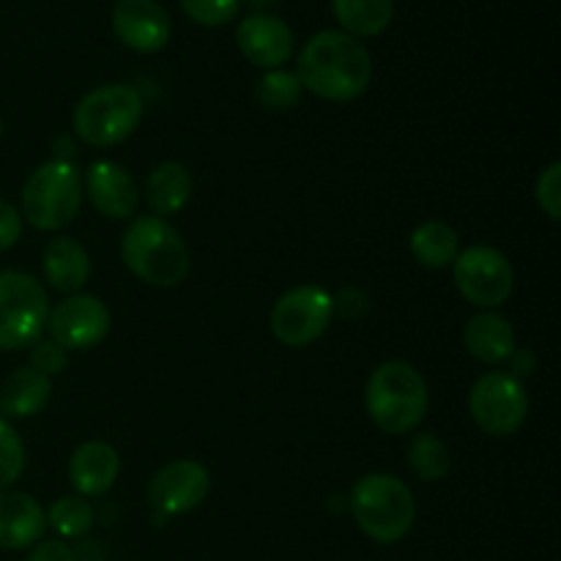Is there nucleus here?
<instances>
[{"instance_id":"17","label":"nucleus","mask_w":561,"mask_h":561,"mask_svg":"<svg viewBox=\"0 0 561 561\" xmlns=\"http://www.w3.org/2000/svg\"><path fill=\"white\" fill-rule=\"evenodd\" d=\"M121 471V458L107 442H85L75 449L69 463L71 488L85 496H102L115 485Z\"/></svg>"},{"instance_id":"28","label":"nucleus","mask_w":561,"mask_h":561,"mask_svg":"<svg viewBox=\"0 0 561 561\" xmlns=\"http://www.w3.org/2000/svg\"><path fill=\"white\" fill-rule=\"evenodd\" d=\"M241 0H181V9L206 27L228 25L236 14H239Z\"/></svg>"},{"instance_id":"22","label":"nucleus","mask_w":561,"mask_h":561,"mask_svg":"<svg viewBox=\"0 0 561 561\" xmlns=\"http://www.w3.org/2000/svg\"><path fill=\"white\" fill-rule=\"evenodd\" d=\"M411 255L416 257V263L425 268H447L453 266L455 257H458V233L449 228L447 222H422L420 228L411 233Z\"/></svg>"},{"instance_id":"1","label":"nucleus","mask_w":561,"mask_h":561,"mask_svg":"<svg viewBox=\"0 0 561 561\" xmlns=\"http://www.w3.org/2000/svg\"><path fill=\"white\" fill-rule=\"evenodd\" d=\"M296 77L327 102H354L370 85L373 60L365 44L348 33L321 31L301 47Z\"/></svg>"},{"instance_id":"3","label":"nucleus","mask_w":561,"mask_h":561,"mask_svg":"<svg viewBox=\"0 0 561 561\" xmlns=\"http://www.w3.org/2000/svg\"><path fill=\"white\" fill-rule=\"evenodd\" d=\"M365 403L378 431L403 436L425 420L431 394L422 373L409 362H383L370 373Z\"/></svg>"},{"instance_id":"19","label":"nucleus","mask_w":561,"mask_h":561,"mask_svg":"<svg viewBox=\"0 0 561 561\" xmlns=\"http://www.w3.org/2000/svg\"><path fill=\"white\" fill-rule=\"evenodd\" d=\"M463 340L469 354L474 356V359L485 362V365L507 362L510 356H513V351L518 348L513 323L493 310L477 312V316L466 323Z\"/></svg>"},{"instance_id":"31","label":"nucleus","mask_w":561,"mask_h":561,"mask_svg":"<svg viewBox=\"0 0 561 561\" xmlns=\"http://www.w3.org/2000/svg\"><path fill=\"white\" fill-rule=\"evenodd\" d=\"M22 233V214L16 211L14 203L0 197V252L11 250L20 241Z\"/></svg>"},{"instance_id":"21","label":"nucleus","mask_w":561,"mask_h":561,"mask_svg":"<svg viewBox=\"0 0 561 561\" xmlns=\"http://www.w3.org/2000/svg\"><path fill=\"white\" fill-rule=\"evenodd\" d=\"M192 197V175L181 162H162L151 170L146 181V203L153 217L179 214Z\"/></svg>"},{"instance_id":"29","label":"nucleus","mask_w":561,"mask_h":561,"mask_svg":"<svg viewBox=\"0 0 561 561\" xmlns=\"http://www.w3.org/2000/svg\"><path fill=\"white\" fill-rule=\"evenodd\" d=\"M537 203H540L542 211L559 222L561 219V164L553 162L548 164L546 173L537 181Z\"/></svg>"},{"instance_id":"30","label":"nucleus","mask_w":561,"mask_h":561,"mask_svg":"<svg viewBox=\"0 0 561 561\" xmlns=\"http://www.w3.org/2000/svg\"><path fill=\"white\" fill-rule=\"evenodd\" d=\"M66 365H69V354L55 340H36L31 345L33 370L44 373V376H55V373H64Z\"/></svg>"},{"instance_id":"18","label":"nucleus","mask_w":561,"mask_h":561,"mask_svg":"<svg viewBox=\"0 0 561 561\" xmlns=\"http://www.w3.org/2000/svg\"><path fill=\"white\" fill-rule=\"evenodd\" d=\"M44 277L53 285L58 294L75 296L80 294L82 285L91 277V257H88L85 247L80 241L69 239V236H58L44 250Z\"/></svg>"},{"instance_id":"16","label":"nucleus","mask_w":561,"mask_h":561,"mask_svg":"<svg viewBox=\"0 0 561 561\" xmlns=\"http://www.w3.org/2000/svg\"><path fill=\"white\" fill-rule=\"evenodd\" d=\"M47 529L42 504L22 491H0V548L22 551L36 546Z\"/></svg>"},{"instance_id":"33","label":"nucleus","mask_w":561,"mask_h":561,"mask_svg":"<svg viewBox=\"0 0 561 561\" xmlns=\"http://www.w3.org/2000/svg\"><path fill=\"white\" fill-rule=\"evenodd\" d=\"M274 3H277V0H250L252 9H257V11H261V9H268V5H274Z\"/></svg>"},{"instance_id":"11","label":"nucleus","mask_w":561,"mask_h":561,"mask_svg":"<svg viewBox=\"0 0 561 561\" xmlns=\"http://www.w3.org/2000/svg\"><path fill=\"white\" fill-rule=\"evenodd\" d=\"M208 491H211V474L206 466L184 458L162 466L153 474L148 502H151L157 518H173V515H186L201 507Z\"/></svg>"},{"instance_id":"8","label":"nucleus","mask_w":561,"mask_h":561,"mask_svg":"<svg viewBox=\"0 0 561 561\" xmlns=\"http://www.w3.org/2000/svg\"><path fill=\"white\" fill-rule=\"evenodd\" d=\"M469 411L474 425L488 436H513L529 416V398L520 378L510 373H485L471 387Z\"/></svg>"},{"instance_id":"7","label":"nucleus","mask_w":561,"mask_h":561,"mask_svg":"<svg viewBox=\"0 0 561 561\" xmlns=\"http://www.w3.org/2000/svg\"><path fill=\"white\" fill-rule=\"evenodd\" d=\"M49 299L42 283L25 272H0V351L31 348L42 340Z\"/></svg>"},{"instance_id":"10","label":"nucleus","mask_w":561,"mask_h":561,"mask_svg":"<svg viewBox=\"0 0 561 561\" xmlns=\"http://www.w3.org/2000/svg\"><path fill=\"white\" fill-rule=\"evenodd\" d=\"M334 316V299L318 285H299L285 290L272 307L268 327L283 345L301 348L321 337Z\"/></svg>"},{"instance_id":"20","label":"nucleus","mask_w":561,"mask_h":561,"mask_svg":"<svg viewBox=\"0 0 561 561\" xmlns=\"http://www.w3.org/2000/svg\"><path fill=\"white\" fill-rule=\"evenodd\" d=\"M53 381L33 367H20L0 389V420H27L49 403Z\"/></svg>"},{"instance_id":"9","label":"nucleus","mask_w":561,"mask_h":561,"mask_svg":"<svg viewBox=\"0 0 561 561\" xmlns=\"http://www.w3.org/2000/svg\"><path fill=\"white\" fill-rule=\"evenodd\" d=\"M453 277L460 296L480 310H496L513 296V263L496 247H469L453 263Z\"/></svg>"},{"instance_id":"2","label":"nucleus","mask_w":561,"mask_h":561,"mask_svg":"<svg viewBox=\"0 0 561 561\" xmlns=\"http://www.w3.org/2000/svg\"><path fill=\"white\" fill-rule=\"evenodd\" d=\"M121 257L135 277L157 288H175L192 272L190 247L162 217L131 219L121 239Z\"/></svg>"},{"instance_id":"34","label":"nucleus","mask_w":561,"mask_h":561,"mask_svg":"<svg viewBox=\"0 0 561 561\" xmlns=\"http://www.w3.org/2000/svg\"><path fill=\"white\" fill-rule=\"evenodd\" d=\"M0 135H3V126H0Z\"/></svg>"},{"instance_id":"12","label":"nucleus","mask_w":561,"mask_h":561,"mask_svg":"<svg viewBox=\"0 0 561 561\" xmlns=\"http://www.w3.org/2000/svg\"><path fill=\"white\" fill-rule=\"evenodd\" d=\"M49 340L64 351H88L102 343L110 332V310L91 294L66 296L47 318Z\"/></svg>"},{"instance_id":"32","label":"nucleus","mask_w":561,"mask_h":561,"mask_svg":"<svg viewBox=\"0 0 561 561\" xmlns=\"http://www.w3.org/2000/svg\"><path fill=\"white\" fill-rule=\"evenodd\" d=\"M27 561H77V553L71 551L66 542L47 540V542H38V546L33 548Z\"/></svg>"},{"instance_id":"23","label":"nucleus","mask_w":561,"mask_h":561,"mask_svg":"<svg viewBox=\"0 0 561 561\" xmlns=\"http://www.w3.org/2000/svg\"><path fill=\"white\" fill-rule=\"evenodd\" d=\"M334 16L348 36H378L394 16V0H332Z\"/></svg>"},{"instance_id":"26","label":"nucleus","mask_w":561,"mask_h":561,"mask_svg":"<svg viewBox=\"0 0 561 561\" xmlns=\"http://www.w3.org/2000/svg\"><path fill=\"white\" fill-rule=\"evenodd\" d=\"M301 82L294 71L268 69L257 82V102L266 110H288L299 102Z\"/></svg>"},{"instance_id":"4","label":"nucleus","mask_w":561,"mask_h":561,"mask_svg":"<svg viewBox=\"0 0 561 561\" xmlns=\"http://www.w3.org/2000/svg\"><path fill=\"white\" fill-rule=\"evenodd\" d=\"M351 513L370 540L392 546L414 526V493L394 474H367L351 491Z\"/></svg>"},{"instance_id":"24","label":"nucleus","mask_w":561,"mask_h":561,"mask_svg":"<svg viewBox=\"0 0 561 561\" xmlns=\"http://www.w3.org/2000/svg\"><path fill=\"white\" fill-rule=\"evenodd\" d=\"M405 466L414 471L416 480L438 482L453 469V458H449V449L442 438L433 436V433H420V436L411 438L409 449H405Z\"/></svg>"},{"instance_id":"27","label":"nucleus","mask_w":561,"mask_h":561,"mask_svg":"<svg viewBox=\"0 0 561 561\" xmlns=\"http://www.w3.org/2000/svg\"><path fill=\"white\" fill-rule=\"evenodd\" d=\"M25 471V444L14 425L0 420V491H9Z\"/></svg>"},{"instance_id":"25","label":"nucleus","mask_w":561,"mask_h":561,"mask_svg":"<svg viewBox=\"0 0 561 561\" xmlns=\"http://www.w3.org/2000/svg\"><path fill=\"white\" fill-rule=\"evenodd\" d=\"M93 520H96V513H93L91 502H85L82 496L60 499L47 513V524L60 537H85L93 529Z\"/></svg>"},{"instance_id":"14","label":"nucleus","mask_w":561,"mask_h":561,"mask_svg":"<svg viewBox=\"0 0 561 561\" xmlns=\"http://www.w3.org/2000/svg\"><path fill=\"white\" fill-rule=\"evenodd\" d=\"M236 42H239L241 55L261 69H283V64H288V58L294 55L290 27L279 16L263 14V11L241 20Z\"/></svg>"},{"instance_id":"15","label":"nucleus","mask_w":561,"mask_h":561,"mask_svg":"<svg viewBox=\"0 0 561 561\" xmlns=\"http://www.w3.org/2000/svg\"><path fill=\"white\" fill-rule=\"evenodd\" d=\"M85 190L93 208L107 219H129L140 206V190L126 168L115 162H93L85 173Z\"/></svg>"},{"instance_id":"5","label":"nucleus","mask_w":561,"mask_h":561,"mask_svg":"<svg viewBox=\"0 0 561 561\" xmlns=\"http://www.w3.org/2000/svg\"><path fill=\"white\" fill-rule=\"evenodd\" d=\"M82 206L80 170L71 162L42 164L22 186V217L38 230H60L75 222Z\"/></svg>"},{"instance_id":"13","label":"nucleus","mask_w":561,"mask_h":561,"mask_svg":"<svg viewBox=\"0 0 561 561\" xmlns=\"http://www.w3.org/2000/svg\"><path fill=\"white\" fill-rule=\"evenodd\" d=\"M113 31L135 53H159L170 42V16L157 0H118Z\"/></svg>"},{"instance_id":"6","label":"nucleus","mask_w":561,"mask_h":561,"mask_svg":"<svg viewBox=\"0 0 561 561\" xmlns=\"http://www.w3.org/2000/svg\"><path fill=\"white\" fill-rule=\"evenodd\" d=\"M142 96L131 85H102L85 93L75 107V131L96 148L118 146L142 121Z\"/></svg>"}]
</instances>
